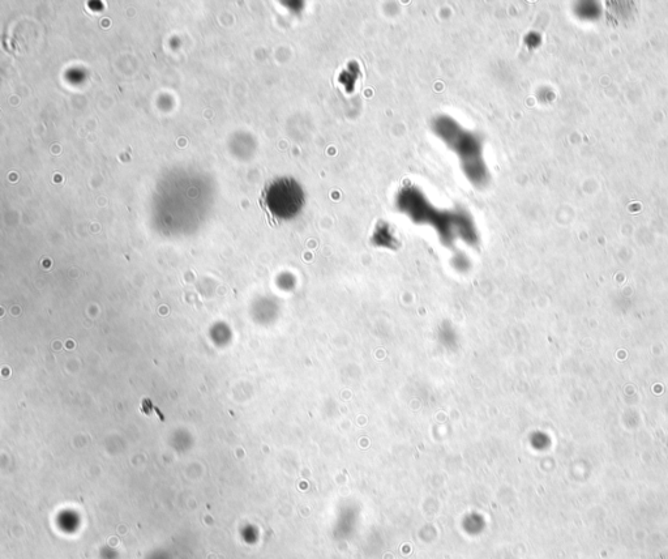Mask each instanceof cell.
Instances as JSON below:
<instances>
[{
  "instance_id": "1",
  "label": "cell",
  "mask_w": 668,
  "mask_h": 559,
  "mask_svg": "<svg viewBox=\"0 0 668 559\" xmlns=\"http://www.w3.org/2000/svg\"><path fill=\"white\" fill-rule=\"evenodd\" d=\"M260 206L271 221L293 219L304 206L303 189L293 178L272 179L261 192Z\"/></svg>"
}]
</instances>
